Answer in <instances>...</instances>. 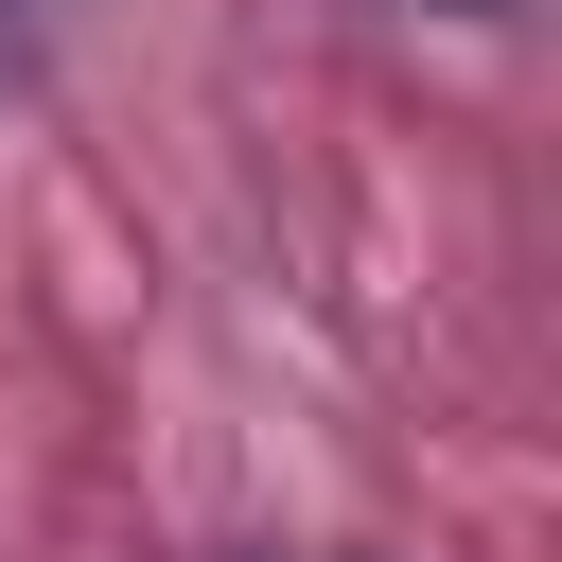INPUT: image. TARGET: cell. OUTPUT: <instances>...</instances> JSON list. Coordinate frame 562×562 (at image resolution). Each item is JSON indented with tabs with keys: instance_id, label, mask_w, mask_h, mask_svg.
<instances>
[{
	"instance_id": "6da1fadb",
	"label": "cell",
	"mask_w": 562,
	"mask_h": 562,
	"mask_svg": "<svg viewBox=\"0 0 562 562\" xmlns=\"http://www.w3.org/2000/svg\"><path fill=\"white\" fill-rule=\"evenodd\" d=\"M439 18H509V0H439Z\"/></svg>"
}]
</instances>
